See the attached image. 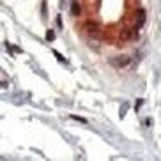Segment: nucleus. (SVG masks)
Masks as SVG:
<instances>
[{"mask_svg":"<svg viewBox=\"0 0 161 161\" xmlns=\"http://www.w3.org/2000/svg\"><path fill=\"white\" fill-rule=\"evenodd\" d=\"M128 106H129L128 103H124V104H122V110H120V119H122L124 115H126V110H128Z\"/></svg>","mask_w":161,"mask_h":161,"instance_id":"0eeeda50","label":"nucleus"},{"mask_svg":"<svg viewBox=\"0 0 161 161\" xmlns=\"http://www.w3.org/2000/svg\"><path fill=\"white\" fill-rule=\"evenodd\" d=\"M71 14L73 16H80L81 14V7H80V4H78L76 0H73V4H71Z\"/></svg>","mask_w":161,"mask_h":161,"instance_id":"20e7f679","label":"nucleus"},{"mask_svg":"<svg viewBox=\"0 0 161 161\" xmlns=\"http://www.w3.org/2000/svg\"><path fill=\"white\" fill-rule=\"evenodd\" d=\"M83 29H85V32L89 34V36H97V34L101 32V29H99V25L96 23V21H85V25H83Z\"/></svg>","mask_w":161,"mask_h":161,"instance_id":"f03ea898","label":"nucleus"},{"mask_svg":"<svg viewBox=\"0 0 161 161\" xmlns=\"http://www.w3.org/2000/svg\"><path fill=\"white\" fill-rule=\"evenodd\" d=\"M53 55H55V57H57V58H58V60H60V62H66V58L62 57V55H60V53L57 52V50H53Z\"/></svg>","mask_w":161,"mask_h":161,"instance_id":"6e6552de","label":"nucleus"},{"mask_svg":"<svg viewBox=\"0 0 161 161\" xmlns=\"http://www.w3.org/2000/svg\"><path fill=\"white\" fill-rule=\"evenodd\" d=\"M71 119L73 120H78V122H83V124H87V120L83 117H78V115H71Z\"/></svg>","mask_w":161,"mask_h":161,"instance_id":"423d86ee","label":"nucleus"},{"mask_svg":"<svg viewBox=\"0 0 161 161\" xmlns=\"http://www.w3.org/2000/svg\"><path fill=\"white\" fill-rule=\"evenodd\" d=\"M129 62H131V58H129L128 55H119V57H112V58H110V64H112L114 67H117V69L129 66Z\"/></svg>","mask_w":161,"mask_h":161,"instance_id":"f257e3e1","label":"nucleus"},{"mask_svg":"<svg viewBox=\"0 0 161 161\" xmlns=\"http://www.w3.org/2000/svg\"><path fill=\"white\" fill-rule=\"evenodd\" d=\"M135 16H136V27H143V23H145V11L138 9Z\"/></svg>","mask_w":161,"mask_h":161,"instance_id":"7ed1b4c3","label":"nucleus"},{"mask_svg":"<svg viewBox=\"0 0 161 161\" xmlns=\"http://www.w3.org/2000/svg\"><path fill=\"white\" fill-rule=\"evenodd\" d=\"M53 39H55V32H53V30H48L46 32V41H53Z\"/></svg>","mask_w":161,"mask_h":161,"instance_id":"39448f33","label":"nucleus"}]
</instances>
